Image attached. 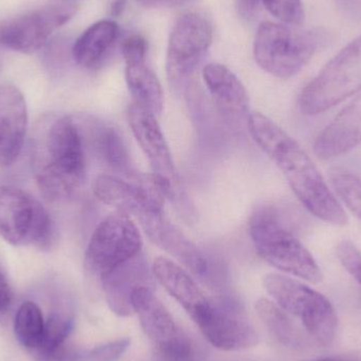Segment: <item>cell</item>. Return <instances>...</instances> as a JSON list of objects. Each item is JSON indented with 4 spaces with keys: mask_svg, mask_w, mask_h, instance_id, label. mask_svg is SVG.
Wrapping results in <instances>:
<instances>
[{
    "mask_svg": "<svg viewBox=\"0 0 361 361\" xmlns=\"http://www.w3.org/2000/svg\"><path fill=\"white\" fill-rule=\"evenodd\" d=\"M27 126L23 93L14 86H0V167L12 165L20 154Z\"/></svg>",
    "mask_w": 361,
    "mask_h": 361,
    "instance_id": "9a60e30c",
    "label": "cell"
},
{
    "mask_svg": "<svg viewBox=\"0 0 361 361\" xmlns=\"http://www.w3.org/2000/svg\"><path fill=\"white\" fill-rule=\"evenodd\" d=\"M273 16L288 25H299L305 19L301 0H262Z\"/></svg>",
    "mask_w": 361,
    "mask_h": 361,
    "instance_id": "4316f807",
    "label": "cell"
},
{
    "mask_svg": "<svg viewBox=\"0 0 361 361\" xmlns=\"http://www.w3.org/2000/svg\"><path fill=\"white\" fill-rule=\"evenodd\" d=\"M328 361H355L352 360H345V358L335 357V358H326Z\"/></svg>",
    "mask_w": 361,
    "mask_h": 361,
    "instance_id": "d590c367",
    "label": "cell"
},
{
    "mask_svg": "<svg viewBox=\"0 0 361 361\" xmlns=\"http://www.w3.org/2000/svg\"><path fill=\"white\" fill-rule=\"evenodd\" d=\"M248 231L259 256L271 267L312 283L322 281V271L290 226L286 212L273 203L252 210Z\"/></svg>",
    "mask_w": 361,
    "mask_h": 361,
    "instance_id": "7a4b0ae2",
    "label": "cell"
},
{
    "mask_svg": "<svg viewBox=\"0 0 361 361\" xmlns=\"http://www.w3.org/2000/svg\"><path fill=\"white\" fill-rule=\"evenodd\" d=\"M247 123L252 140L275 162L302 205L324 222L347 224L343 206L302 147L260 112L250 114Z\"/></svg>",
    "mask_w": 361,
    "mask_h": 361,
    "instance_id": "6da1fadb",
    "label": "cell"
},
{
    "mask_svg": "<svg viewBox=\"0 0 361 361\" xmlns=\"http://www.w3.org/2000/svg\"><path fill=\"white\" fill-rule=\"evenodd\" d=\"M140 4L146 8H175L184 6L192 0H137Z\"/></svg>",
    "mask_w": 361,
    "mask_h": 361,
    "instance_id": "d6a6232c",
    "label": "cell"
},
{
    "mask_svg": "<svg viewBox=\"0 0 361 361\" xmlns=\"http://www.w3.org/2000/svg\"><path fill=\"white\" fill-rule=\"evenodd\" d=\"M44 315L36 303L25 301L19 307L15 317L14 331L21 345L34 352L42 343L44 331Z\"/></svg>",
    "mask_w": 361,
    "mask_h": 361,
    "instance_id": "d4e9b609",
    "label": "cell"
},
{
    "mask_svg": "<svg viewBox=\"0 0 361 361\" xmlns=\"http://www.w3.org/2000/svg\"><path fill=\"white\" fill-rule=\"evenodd\" d=\"M214 347L223 351H240L258 343V334L235 299L227 296L210 299L205 313L195 322Z\"/></svg>",
    "mask_w": 361,
    "mask_h": 361,
    "instance_id": "4fadbf2b",
    "label": "cell"
},
{
    "mask_svg": "<svg viewBox=\"0 0 361 361\" xmlns=\"http://www.w3.org/2000/svg\"><path fill=\"white\" fill-rule=\"evenodd\" d=\"M127 114L131 131L147 158L152 173L160 180L167 199L184 216H190V201L180 184L171 149L157 116L133 103L129 105Z\"/></svg>",
    "mask_w": 361,
    "mask_h": 361,
    "instance_id": "ba28073f",
    "label": "cell"
},
{
    "mask_svg": "<svg viewBox=\"0 0 361 361\" xmlns=\"http://www.w3.org/2000/svg\"><path fill=\"white\" fill-rule=\"evenodd\" d=\"M318 361H328V360H326H326H318Z\"/></svg>",
    "mask_w": 361,
    "mask_h": 361,
    "instance_id": "8d00e7d4",
    "label": "cell"
},
{
    "mask_svg": "<svg viewBox=\"0 0 361 361\" xmlns=\"http://www.w3.org/2000/svg\"><path fill=\"white\" fill-rule=\"evenodd\" d=\"M46 154L36 177L40 190L52 200L73 195L86 179L85 140L71 116L57 120L49 130Z\"/></svg>",
    "mask_w": 361,
    "mask_h": 361,
    "instance_id": "3957f363",
    "label": "cell"
},
{
    "mask_svg": "<svg viewBox=\"0 0 361 361\" xmlns=\"http://www.w3.org/2000/svg\"><path fill=\"white\" fill-rule=\"evenodd\" d=\"M147 52L148 44L143 36L133 34L123 42L122 54L126 63L146 61Z\"/></svg>",
    "mask_w": 361,
    "mask_h": 361,
    "instance_id": "f546056e",
    "label": "cell"
},
{
    "mask_svg": "<svg viewBox=\"0 0 361 361\" xmlns=\"http://www.w3.org/2000/svg\"><path fill=\"white\" fill-rule=\"evenodd\" d=\"M74 326V317L68 309L51 312L44 322V336L35 353L36 361H54L66 349V343Z\"/></svg>",
    "mask_w": 361,
    "mask_h": 361,
    "instance_id": "7402d4cb",
    "label": "cell"
},
{
    "mask_svg": "<svg viewBox=\"0 0 361 361\" xmlns=\"http://www.w3.org/2000/svg\"><path fill=\"white\" fill-rule=\"evenodd\" d=\"M127 86L133 104L159 116L164 108V94L160 80L146 61L126 63Z\"/></svg>",
    "mask_w": 361,
    "mask_h": 361,
    "instance_id": "44dd1931",
    "label": "cell"
},
{
    "mask_svg": "<svg viewBox=\"0 0 361 361\" xmlns=\"http://www.w3.org/2000/svg\"><path fill=\"white\" fill-rule=\"evenodd\" d=\"M130 345L128 338L118 339L106 345H99L84 353L85 361H116L120 360Z\"/></svg>",
    "mask_w": 361,
    "mask_h": 361,
    "instance_id": "f1b7e54d",
    "label": "cell"
},
{
    "mask_svg": "<svg viewBox=\"0 0 361 361\" xmlns=\"http://www.w3.org/2000/svg\"><path fill=\"white\" fill-rule=\"evenodd\" d=\"M142 246L141 233L130 216L122 212L110 214L91 235L86 250L87 267L101 281L139 256Z\"/></svg>",
    "mask_w": 361,
    "mask_h": 361,
    "instance_id": "9c48e42d",
    "label": "cell"
},
{
    "mask_svg": "<svg viewBox=\"0 0 361 361\" xmlns=\"http://www.w3.org/2000/svg\"><path fill=\"white\" fill-rule=\"evenodd\" d=\"M337 6L353 17L361 16V1L360 0H335Z\"/></svg>",
    "mask_w": 361,
    "mask_h": 361,
    "instance_id": "836d02e7",
    "label": "cell"
},
{
    "mask_svg": "<svg viewBox=\"0 0 361 361\" xmlns=\"http://www.w3.org/2000/svg\"><path fill=\"white\" fill-rule=\"evenodd\" d=\"M361 145V91L322 130L314 144L316 156L336 158Z\"/></svg>",
    "mask_w": 361,
    "mask_h": 361,
    "instance_id": "e0dca14e",
    "label": "cell"
},
{
    "mask_svg": "<svg viewBox=\"0 0 361 361\" xmlns=\"http://www.w3.org/2000/svg\"><path fill=\"white\" fill-rule=\"evenodd\" d=\"M331 183L339 199L361 221V179L353 173H335Z\"/></svg>",
    "mask_w": 361,
    "mask_h": 361,
    "instance_id": "484cf974",
    "label": "cell"
},
{
    "mask_svg": "<svg viewBox=\"0 0 361 361\" xmlns=\"http://www.w3.org/2000/svg\"><path fill=\"white\" fill-rule=\"evenodd\" d=\"M154 277L165 290L182 305L193 322H197L208 309L210 299L204 295L197 282L179 264L160 257L152 267Z\"/></svg>",
    "mask_w": 361,
    "mask_h": 361,
    "instance_id": "d6986e66",
    "label": "cell"
},
{
    "mask_svg": "<svg viewBox=\"0 0 361 361\" xmlns=\"http://www.w3.org/2000/svg\"><path fill=\"white\" fill-rule=\"evenodd\" d=\"M127 0H111L109 6V14L112 17H120L126 8Z\"/></svg>",
    "mask_w": 361,
    "mask_h": 361,
    "instance_id": "e575fe53",
    "label": "cell"
},
{
    "mask_svg": "<svg viewBox=\"0 0 361 361\" xmlns=\"http://www.w3.org/2000/svg\"><path fill=\"white\" fill-rule=\"evenodd\" d=\"M263 286L277 305L301 320L310 336L319 345L330 347L334 343L338 317L324 295L279 274L265 276Z\"/></svg>",
    "mask_w": 361,
    "mask_h": 361,
    "instance_id": "5b68a950",
    "label": "cell"
},
{
    "mask_svg": "<svg viewBox=\"0 0 361 361\" xmlns=\"http://www.w3.org/2000/svg\"><path fill=\"white\" fill-rule=\"evenodd\" d=\"M93 144L104 162L116 173L126 177L135 171L124 141L116 129L104 125L97 126L93 133Z\"/></svg>",
    "mask_w": 361,
    "mask_h": 361,
    "instance_id": "cb8c5ba5",
    "label": "cell"
},
{
    "mask_svg": "<svg viewBox=\"0 0 361 361\" xmlns=\"http://www.w3.org/2000/svg\"><path fill=\"white\" fill-rule=\"evenodd\" d=\"M212 42V27L205 17L190 12L178 19L169 37L166 56L167 76L176 90L190 88Z\"/></svg>",
    "mask_w": 361,
    "mask_h": 361,
    "instance_id": "30bf717a",
    "label": "cell"
},
{
    "mask_svg": "<svg viewBox=\"0 0 361 361\" xmlns=\"http://www.w3.org/2000/svg\"><path fill=\"white\" fill-rule=\"evenodd\" d=\"M12 301V288H11L6 271L0 262V314L6 313L10 310Z\"/></svg>",
    "mask_w": 361,
    "mask_h": 361,
    "instance_id": "4dcf8cb0",
    "label": "cell"
},
{
    "mask_svg": "<svg viewBox=\"0 0 361 361\" xmlns=\"http://www.w3.org/2000/svg\"><path fill=\"white\" fill-rule=\"evenodd\" d=\"M336 256L345 271L361 286V252L351 241H341L336 247Z\"/></svg>",
    "mask_w": 361,
    "mask_h": 361,
    "instance_id": "83f0119b",
    "label": "cell"
},
{
    "mask_svg": "<svg viewBox=\"0 0 361 361\" xmlns=\"http://www.w3.org/2000/svg\"><path fill=\"white\" fill-rule=\"evenodd\" d=\"M326 40L320 30H293L288 25L267 21L257 31L254 56L261 69L288 80L300 72Z\"/></svg>",
    "mask_w": 361,
    "mask_h": 361,
    "instance_id": "277c9868",
    "label": "cell"
},
{
    "mask_svg": "<svg viewBox=\"0 0 361 361\" xmlns=\"http://www.w3.org/2000/svg\"><path fill=\"white\" fill-rule=\"evenodd\" d=\"M140 223L150 241L175 257L202 283L212 290H223L226 277L222 267L171 224L164 214H149Z\"/></svg>",
    "mask_w": 361,
    "mask_h": 361,
    "instance_id": "8fae6325",
    "label": "cell"
},
{
    "mask_svg": "<svg viewBox=\"0 0 361 361\" xmlns=\"http://www.w3.org/2000/svg\"><path fill=\"white\" fill-rule=\"evenodd\" d=\"M204 82L216 108L233 122L250 118V97L241 80L221 63H209L202 71Z\"/></svg>",
    "mask_w": 361,
    "mask_h": 361,
    "instance_id": "2e32d148",
    "label": "cell"
},
{
    "mask_svg": "<svg viewBox=\"0 0 361 361\" xmlns=\"http://www.w3.org/2000/svg\"><path fill=\"white\" fill-rule=\"evenodd\" d=\"M256 310L259 317L278 343L292 349L305 347L307 339L279 305L261 299L257 302Z\"/></svg>",
    "mask_w": 361,
    "mask_h": 361,
    "instance_id": "603a6c76",
    "label": "cell"
},
{
    "mask_svg": "<svg viewBox=\"0 0 361 361\" xmlns=\"http://www.w3.org/2000/svg\"><path fill=\"white\" fill-rule=\"evenodd\" d=\"M78 8L73 2H61L10 19L0 25V44L25 54L35 52L53 32L75 15Z\"/></svg>",
    "mask_w": 361,
    "mask_h": 361,
    "instance_id": "5bb4252c",
    "label": "cell"
},
{
    "mask_svg": "<svg viewBox=\"0 0 361 361\" xmlns=\"http://www.w3.org/2000/svg\"><path fill=\"white\" fill-rule=\"evenodd\" d=\"M150 282L152 278L141 254L101 280L108 305L121 317L133 314V292L141 286L150 288Z\"/></svg>",
    "mask_w": 361,
    "mask_h": 361,
    "instance_id": "ac0fdd59",
    "label": "cell"
},
{
    "mask_svg": "<svg viewBox=\"0 0 361 361\" xmlns=\"http://www.w3.org/2000/svg\"><path fill=\"white\" fill-rule=\"evenodd\" d=\"M361 91V36L333 57L301 91L298 106L317 116Z\"/></svg>",
    "mask_w": 361,
    "mask_h": 361,
    "instance_id": "52a82bcc",
    "label": "cell"
},
{
    "mask_svg": "<svg viewBox=\"0 0 361 361\" xmlns=\"http://www.w3.org/2000/svg\"><path fill=\"white\" fill-rule=\"evenodd\" d=\"M0 235L14 246L33 245L50 250L57 231L50 214L23 189L0 185Z\"/></svg>",
    "mask_w": 361,
    "mask_h": 361,
    "instance_id": "8992f818",
    "label": "cell"
},
{
    "mask_svg": "<svg viewBox=\"0 0 361 361\" xmlns=\"http://www.w3.org/2000/svg\"><path fill=\"white\" fill-rule=\"evenodd\" d=\"M262 0H237V8L243 18L250 19L257 14Z\"/></svg>",
    "mask_w": 361,
    "mask_h": 361,
    "instance_id": "1f68e13d",
    "label": "cell"
},
{
    "mask_svg": "<svg viewBox=\"0 0 361 361\" xmlns=\"http://www.w3.org/2000/svg\"><path fill=\"white\" fill-rule=\"evenodd\" d=\"M120 29L112 20H101L89 27L80 36L73 48L72 56L78 66L93 70L101 67L118 40Z\"/></svg>",
    "mask_w": 361,
    "mask_h": 361,
    "instance_id": "ffe728a7",
    "label": "cell"
},
{
    "mask_svg": "<svg viewBox=\"0 0 361 361\" xmlns=\"http://www.w3.org/2000/svg\"><path fill=\"white\" fill-rule=\"evenodd\" d=\"M133 312L137 314L144 332L157 352L167 361H187L192 345L177 326L169 310L159 300L152 288L141 286L133 292Z\"/></svg>",
    "mask_w": 361,
    "mask_h": 361,
    "instance_id": "7c38bea8",
    "label": "cell"
}]
</instances>
